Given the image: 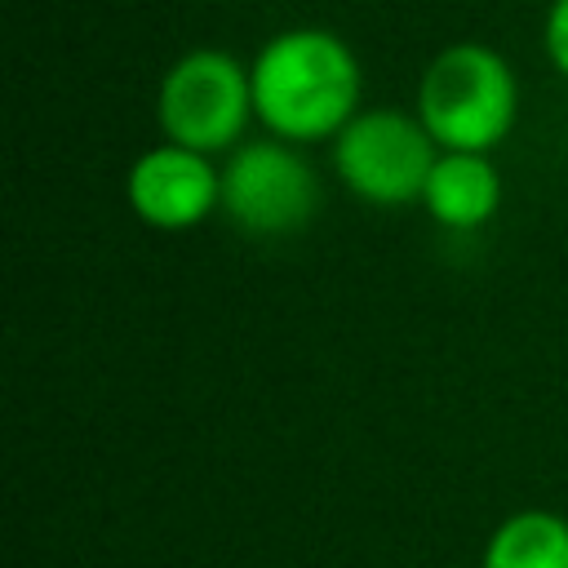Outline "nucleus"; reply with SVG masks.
Instances as JSON below:
<instances>
[{"label": "nucleus", "mask_w": 568, "mask_h": 568, "mask_svg": "<svg viewBox=\"0 0 568 568\" xmlns=\"http://www.w3.org/2000/svg\"><path fill=\"white\" fill-rule=\"evenodd\" d=\"M253 115L280 142L337 138L359 111V62L333 31L297 27L253 58Z\"/></svg>", "instance_id": "1"}, {"label": "nucleus", "mask_w": 568, "mask_h": 568, "mask_svg": "<svg viewBox=\"0 0 568 568\" xmlns=\"http://www.w3.org/2000/svg\"><path fill=\"white\" fill-rule=\"evenodd\" d=\"M515 111L519 89L506 58L475 40L435 53L417 89V120L444 151L484 155L510 133Z\"/></svg>", "instance_id": "2"}, {"label": "nucleus", "mask_w": 568, "mask_h": 568, "mask_svg": "<svg viewBox=\"0 0 568 568\" xmlns=\"http://www.w3.org/2000/svg\"><path fill=\"white\" fill-rule=\"evenodd\" d=\"M253 115V80L222 49H191L160 84V129L173 146L213 155L240 142Z\"/></svg>", "instance_id": "3"}, {"label": "nucleus", "mask_w": 568, "mask_h": 568, "mask_svg": "<svg viewBox=\"0 0 568 568\" xmlns=\"http://www.w3.org/2000/svg\"><path fill=\"white\" fill-rule=\"evenodd\" d=\"M435 138L417 115L404 111H359L333 146L337 178L368 204L399 209L422 200L435 169Z\"/></svg>", "instance_id": "4"}, {"label": "nucleus", "mask_w": 568, "mask_h": 568, "mask_svg": "<svg viewBox=\"0 0 568 568\" xmlns=\"http://www.w3.org/2000/svg\"><path fill=\"white\" fill-rule=\"evenodd\" d=\"M222 209L244 235H293L320 209V182L288 142H248L222 169Z\"/></svg>", "instance_id": "5"}, {"label": "nucleus", "mask_w": 568, "mask_h": 568, "mask_svg": "<svg viewBox=\"0 0 568 568\" xmlns=\"http://www.w3.org/2000/svg\"><path fill=\"white\" fill-rule=\"evenodd\" d=\"M129 204L155 231H186L222 204V173L186 146H151L129 169Z\"/></svg>", "instance_id": "6"}, {"label": "nucleus", "mask_w": 568, "mask_h": 568, "mask_svg": "<svg viewBox=\"0 0 568 568\" xmlns=\"http://www.w3.org/2000/svg\"><path fill=\"white\" fill-rule=\"evenodd\" d=\"M426 213L448 231H475L497 213L501 178L484 155L470 151H444L430 169V182L422 191Z\"/></svg>", "instance_id": "7"}, {"label": "nucleus", "mask_w": 568, "mask_h": 568, "mask_svg": "<svg viewBox=\"0 0 568 568\" xmlns=\"http://www.w3.org/2000/svg\"><path fill=\"white\" fill-rule=\"evenodd\" d=\"M484 568H568V519L555 510L510 515L488 537Z\"/></svg>", "instance_id": "8"}, {"label": "nucleus", "mask_w": 568, "mask_h": 568, "mask_svg": "<svg viewBox=\"0 0 568 568\" xmlns=\"http://www.w3.org/2000/svg\"><path fill=\"white\" fill-rule=\"evenodd\" d=\"M546 53H550L555 71L568 80V0H555L546 13Z\"/></svg>", "instance_id": "9"}]
</instances>
